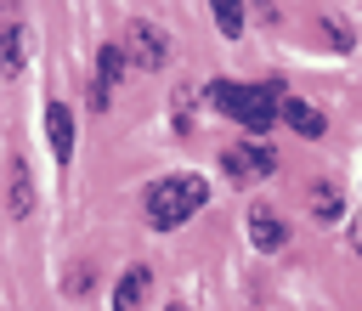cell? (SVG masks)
I'll list each match as a JSON object with an SVG mask.
<instances>
[{"instance_id": "8", "label": "cell", "mask_w": 362, "mask_h": 311, "mask_svg": "<svg viewBox=\"0 0 362 311\" xmlns=\"http://www.w3.org/2000/svg\"><path fill=\"white\" fill-rule=\"evenodd\" d=\"M277 119L294 130V136H305V141H317L322 130H328V119H322V107H311V102H300V96H283V107H277Z\"/></svg>"}, {"instance_id": "4", "label": "cell", "mask_w": 362, "mask_h": 311, "mask_svg": "<svg viewBox=\"0 0 362 311\" xmlns=\"http://www.w3.org/2000/svg\"><path fill=\"white\" fill-rule=\"evenodd\" d=\"M221 170H226V181L255 187V181H266V175H277V153H272L266 141H238V147L221 153Z\"/></svg>"}, {"instance_id": "3", "label": "cell", "mask_w": 362, "mask_h": 311, "mask_svg": "<svg viewBox=\"0 0 362 311\" xmlns=\"http://www.w3.org/2000/svg\"><path fill=\"white\" fill-rule=\"evenodd\" d=\"M119 45H124V62L141 68V74H158V68L170 62V34H164L158 23H147V17H136Z\"/></svg>"}, {"instance_id": "5", "label": "cell", "mask_w": 362, "mask_h": 311, "mask_svg": "<svg viewBox=\"0 0 362 311\" xmlns=\"http://www.w3.org/2000/svg\"><path fill=\"white\" fill-rule=\"evenodd\" d=\"M119 79H124V45L113 40V45H102V51H96V79H90V107H96V113L113 102Z\"/></svg>"}, {"instance_id": "12", "label": "cell", "mask_w": 362, "mask_h": 311, "mask_svg": "<svg viewBox=\"0 0 362 311\" xmlns=\"http://www.w3.org/2000/svg\"><path fill=\"white\" fill-rule=\"evenodd\" d=\"M305 209H311L317 221H339V215H345V192H339V181H317V187L305 192Z\"/></svg>"}, {"instance_id": "16", "label": "cell", "mask_w": 362, "mask_h": 311, "mask_svg": "<svg viewBox=\"0 0 362 311\" xmlns=\"http://www.w3.org/2000/svg\"><path fill=\"white\" fill-rule=\"evenodd\" d=\"M351 249H356V254H362V221H356V226H351Z\"/></svg>"}, {"instance_id": "1", "label": "cell", "mask_w": 362, "mask_h": 311, "mask_svg": "<svg viewBox=\"0 0 362 311\" xmlns=\"http://www.w3.org/2000/svg\"><path fill=\"white\" fill-rule=\"evenodd\" d=\"M209 204V181L204 175H192V170H181V175H158L153 187H147V226L153 232H175V226H187L198 209Z\"/></svg>"}, {"instance_id": "13", "label": "cell", "mask_w": 362, "mask_h": 311, "mask_svg": "<svg viewBox=\"0 0 362 311\" xmlns=\"http://www.w3.org/2000/svg\"><path fill=\"white\" fill-rule=\"evenodd\" d=\"M209 17H215V28H221L226 40L243 34V0H209Z\"/></svg>"}, {"instance_id": "17", "label": "cell", "mask_w": 362, "mask_h": 311, "mask_svg": "<svg viewBox=\"0 0 362 311\" xmlns=\"http://www.w3.org/2000/svg\"><path fill=\"white\" fill-rule=\"evenodd\" d=\"M164 311H187V305H181V300H175V305H164Z\"/></svg>"}, {"instance_id": "7", "label": "cell", "mask_w": 362, "mask_h": 311, "mask_svg": "<svg viewBox=\"0 0 362 311\" xmlns=\"http://www.w3.org/2000/svg\"><path fill=\"white\" fill-rule=\"evenodd\" d=\"M249 243H255L260 254H277V249L288 243L283 215H277V209H266V204H255V209H249Z\"/></svg>"}, {"instance_id": "14", "label": "cell", "mask_w": 362, "mask_h": 311, "mask_svg": "<svg viewBox=\"0 0 362 311\" xmlns=\"http://www.w3.org/2000/svg\"><path fill=\"white\" fill-rule=\"evenodd\" d=\"M68 271H74V277H68L62 288H68L74 300H85V294H90V283H96V271H90V266H68Z\"/></svg>"}, {"instance_id": "11", "label": "cell", "mask_w": 362, "mask_h": 311, "mask_svg": "<svg viewBox=\"0 0 362 311\" xmlns=\"http://www.w3.org/2000/svg\"><path fill=\"white\" fill-rule=\"evenodd\" d=\"M28 62V34L23 23H0V79H17Z\"/></svg>"}, {"instance_id": "2", "label": "cell", "mask_w": 362, "mask_h": 311, "mask_svg": "<svg viewBox=\"0 0 362 311\" xmlns=\"http://www.w3.org/2000/svg\"><path fill=\"white\" fill-rule=\"evenodd\" d=\"M277 90H283V85H238V79H215V85L204 90V102H209L215 113L238 119L249 136H266L272 119H277V107H283Z\"/></svg>"}, {"instance_id": "15", "label": "cell", "mask_w": 362, "mask_h": 311, "mask_svg": "<svg viewBox=\"0 0 362 311\" xmlns=\"http://www.w3.org/2000/svg\"><path fill=\"white\" fill-rule=\"evenodd\" d=\"M322 28H328V40H334V51H351V34H345V23H334V17H322Z\"/></svg>"}, {"instance_id": "10", "label": "cell", "mask_w": 362, "mask_h": 311, "mask_svg": "<svg viewBox=\"0 0 362 311\" xmlns=\"http://www.w3.org/2000/svg\"><path fill=\"white\" fill-rule=\"evenodd\" d=\"M147 294H153V271H147V266H130V271L119 277V288H113V311H141Z\"/></svg>"}, {"instance_id": "6", "label": "cell", "mask_w": 362, "mask_h": 311, "mask_svg": "<svg viewBox=\"0 0 362 311\" xmlns=\"http://www.w3.org/2000/svg\"><path fill=\"white\" fill-rule=\"evenodd\" d=\"M6 215L11 221H28L34 215V181H28L23 153H11V164H6Z\"/></svg>"}, {"instance_id": "9", "label": "cell", "mask_w": 362, "mask_h": 311, "mask_svg": "<svg viewBox=\"0 0 362 311\" xmlns=\"http://www.w3.org/2000/svg\"><path fill=\"white\" fill-rule=\"evenodd\" d=\"M45 136H51V158L68 164L74 158V113L62 102H45Z\"/></svg>"}]
</instances>
